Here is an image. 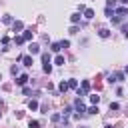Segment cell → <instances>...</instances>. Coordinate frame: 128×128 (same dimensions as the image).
<instances>
[{"mask_svg": "<svg viewBox=\"0 0 128 128\" xmlns=\"http://www.w3.org/2000/svg\"><path fill=\"white\" fill-rule=\"evenodd\" d=\"M12 28H14V32H18V30H22V28H24V24H22L20 20H16V22H12Z\"/></svg>", "mask_w": 128, "mask_h": 128, "instance_id": "obj_5", "label": "cell"}, {"mask_svg": "<svg viewBox=\"0 0 128 128\" xmlns=\"http://www.w3.org/2000/svg\"><path fill=\"white\" fill-rule=\"evenodd\" d=\"M22 38H24V42H26V40H32V30H24Z\"/></svg>", "mask_w": 128, "mask_h": 128, "instance_id": "obj_10", "label": "cell"}, {"mask_svg": "<svg viewBox=\"0 0 128 128\" xmlns=\"http://www.w3.org/2000/svg\"><path fill=\"white\" fill-rule=\"evenodd\" d=\"M98 34H100V38H108V36H110V30H108V28H100Z\"/></svg>", "mask_w": 128, "mask_h": 128, "instance_id": "obj_6", "label": "cell"}, {"mask_svg": "<svg viewBox=\"0 0 128 128\" xmlns=\"http://www.w3.org/2000/svg\"><path fill=\"white\" fill-rule=\"evenodd\" d=\"M68 88H76V90H78V80H74V78L68 80Z\"/></svg>", "mask_w": 128, "mask_h": 128, "instance_id": "obj_13", "label": "cell"}, {"mask_svg": "<svg viewBox=\"0 0 128 128\" xmlns=\"http://www.w3.org/2000/svg\"><path fill=\"white\" fill-rule=\"evenodd\" d=\"M50 48H52V50H54V52H58V50H60V48H62V46H60V42H54V44H52V46H50Z\"/></svg>", "mask_w": 128, "mask_h": 128, "instance_id": "obj_20", "label": "cell"}, {"mask_svg": "<svg viewBox=\"0 0 128 128\" xmlns=\"http://www.w3.org/2000/svg\"><path fill=\"white\" fill-rule=\"evenodd\" d=\"M54 64H58V66H64V56H62V54H58V56L54 58Z\"/></svg>", "mask_w": 128, "mask_h": 128, "instance_id": "obj_9", "label": "cell"}, {"mask_svg": "<svg viewBox=\"0 0 128 128\" xmlns=\"http://www.w3.org/2000/svg\"><path fill=\"white\" fill-rule=\"evenodd\" d=\"M120 2H122V4H128V0H120Z\"/></svg>", "mask_w": 128, "mask_h": 128, "instance_id": "obj_27", "label": "cell"}, {"mask_svg": "<svg viewBox=\"0 0 128 128\" xmlns=\"http://www.w3.org/2000/svg\"><path fill=\"white\" fill-rule=\"evenodd\" d=\"M22 62L24 66H32V56H22Z\"/></svg>", "mask_w": 128, "mask_h": 128, "instance_id": "obj_11", "label": "cell"}, {"mask_svg": "<svg viewBox=\"0 0 128 128\" xmlns=\"http://www.w3.org/2000/svg\"><path fill=\"white\" fill-rule=\"evenodd\" d=\"M120 106H118V102H110V110H118Z\"/></svg>", "mask_w": 128, "mask_h": 128, "instance_id": "obj_23", "label": "cell"}, {"mask_svg": "<svg viewBox=\"0 0 128 128\" xmlns=\"http://www.w3.org/2000/svg\"><path fill=\"white\" fill-rule=\"evenodd\" d=\"M62 118V114H52V122H58Z\"/></svg>", "mask_w": 128, "mask_h": 128, "instance_id": "obj_24", "label": "cell"}, {"mask_svg": "<svg viewBox=\"0 0 128 128\" xmlns=\"http://www.w3.org/2000/svg\"><path fill=\"white\" fill-rule=\"evenodd\" d=\"M106 4H108V8H114L116 6V0H106Z\"/></svg>", "mask_w": 128, "mask_h": 128, "instance_id": "obj_25", "label": "cell"}, {"mask_svg": "<svg viewBox=\"0 0 128 128\" xmlns=\"http://www.w3.org/2000/svg\"><path fill=\"white\" fill-rule=\"evenodd\" d=\"M28 126H30V128H40V122H36V120H30V122H28Z\"/></svg>", "mask_w": 128, "mask_h": 128, "instance_id": "obj_18", "label": "cell"}, {"mask_svg": "<svg viewBox=\"0 0 128 128\" xmlns=\"http://www.w3.org/2000/svg\"><path fill=\"white\" fill-rule=\"evenodd\" d=\"M86 112H88V114H96V112H98V108H96V106H90Z\"/></svg>", "mask_w": 128, "mask_h": 128, "instance_id": "obj_22", "label": "cell"}, {"mask_svg": "<svg viewBox=\"0 0 128 128\" xmlns=\"http://www.w3.org/2000/svg\"><path fill=\"white\" fill-rule=\"evenodd\" d=\"M26 82H28V76H26V74H20V76H18V80H16V84H18V86H24Z\"/></svg>", "mask_w": 128, "mask_h": 128, "instance_id": "obj_4", "label": "cell"}, {"mask_svg": "<svg viewBox=\"0 0 128 128\" xmlns=\"http://www.w3.org/2000/svg\"><path fill=\"white\" fill-rule=\"evenodd\" d=\"M90 102H92V104H98V102H100V96H98V94H92V96H90Z\"/></svg>", "mask_w": 128, "mask_h": 128, "instance_id": "obj_16", "label": "cell"}, {"mask_svg": "<svg viewBox=\"0 0 128 128\" xmlns=\"http://www.w3.org/2000/svg\"><path fill=\"white\" fill-rule=\"evenodd\" d=\"M14 42H16V44H24V38H22V36H14Z\"/></svg>", "mask_w": 128, "mask_h": 128, "instance_id": "obj_21", "label": "cell"}, {"mask_svg": "<svg viewBox=\"0 0 128 128\" xmlns=\"http://www.w3.org/2000/svg\"><path fill=\"white\" fill-rule=\"evenodd\" d=\"M28 108H30V110H36V108H38V102H36V100H30V102H28Z\"/></svg>", "mask_w": 128, "mask_h": 128, "instance_id": "obj_17", "label": "cell"}, {"mask_svg": "<svg viewBox=\"0 0 128 128\" xmlns=\"http://www.w3.org/2000/svg\"><path fill=\"white\" fill-rule=\"evenodd\" d=\"M84 18H88V20L94 18V10H92V8H86V10H84Z\"/></svg>", "mask_w": 128, "mask_h": 128, "instance_id": "obj_8", "label": "cell"}, {"mask_svg": "<svg viewBox=\"0 0 128 128\" xmlns=\"http://www.w3.org/2000/svg\"><path fill=\"white\" fill-rule=\"evenodd\" d=\"M2 22H4V24H12L14 20H12V16H4V18H2Z\"/></svg>", "mask_w": 128, "mask_h": 128, "instance_id": "obj_19", "label": "cell"}, {"mask_svg": "<svg viewBox=\"0 0 128 128\" xmlns=\"http://www.w3.org/2000/svg\"><path fill=\"white\" fill-rule=\"evenodd\" d=\"M28 50H30V54H38V52H40V46H38V44H30Z\"/></svg>", "mask_w": 128, "mask_h": 128, "instance_id": "obj_7", "label": "cell"}, {"mask_svg": "<svg viewBox=\"0 0 128 128\" xmlns=\"http://www.w3.org/2000/svg\"><path fill=\"white\" fill-rule=\"evenodd\" d=\"M70 20H72L74 24H78V22H80V14H78V12H76V14H72V16H70Z\"/></svg>", "mask_w": 128, "mask_h": 128, "instance_id": "obj_14", "label": "cell"}, {"mask_svg": "<svg viewBox=\"0 0 128 128\" xmlns=\"http://www.w3.org/2000/svg\"><path fill=\"white\" fill-rule=\"evenodd\" d=\"M74 108H76V112H78V114H82V112H86V108H84V102H82L80 98H78V100L74 102Z\"/></svg>", "mask_w": 128, "mask_h": 128, "instance_id": "obj_2", "label": "cell"}, {"mask_svg": "<svg viewBox=\"0 0 128 128\" xmlns=\"http://www.w3.org/2000/svg\"><path fill=\"white\" fill-rule=\"evenodd\" d=\"M60 46H62V48H68V46H70V42H68V40H62V42H60Z\"/></svg>", "mask_w": 128, "mask_h": 128, "instance_id": "obj_26", "label": "cell"}, {"mask_svg": "<svg viewBox=\"0 0 128 128\" xmlns=\"http://www.w3.org/2000/svg\"><path fill=\"white\" fill-rule=\"evenodd\" d=\"M58 90H60V92H66V90H68V82H60Z\"/></svg>", "mask_w": 128, "mask_h": 128, "instance_id": "obj_15", "label": "cell"}, {"mask_svg": "<svg viewBox=\"0 0 128 128\" xmlns=\"http://www.w3.org/2000/svg\"><path fill=\"white\" fill-rule=\"evenodd\" d=\"M106 128H112V126H106Z\"/></svg>", "mask_w": 128, "mask_h": 128, "instance_id": "obj_28", "label": "cell"}, {"mask_svg": "<svg viewBox=\"0 0 128 128\" xmlns=\"http://www.w3.org/2000/svg\"><path fill=\"white\" fill-rule=\"evenodd\" d=\"M88 90H90V82H88V80H84V82H82V88H78V96H84Z\"/></svg>", "mask_w": 128, "mask_h": 128, "instance_id": "obj_1", "label": "cell"}, {"mask_svg": "<svg viewBox=\"0 0 128 128\" xmlns=\"http://www.w3.org/2000/svg\"><path fill=\"white\" fill-rule=\"evenodd\" d=\"M42 62H44V64H52V60H50V54H46V52H44V54H42Z\"/></svg>", "mask_w": 128, "mask_h": 128, "instance_id": "obj_12", "label": "cell"}, {"mask_svg": "<svg viewBox=\"0 0 128 128\" xmlns=\"http://www.w3.org/2000/svg\"><path fill=\"white\" fill-rule=\"evenodd\" d=\"M116 16H118V18L128 16V8H124V6H122V8H116Z\"/></svg>", "mask_w": 128, "mask_h": 128, "instance_id": "obj_3", "label": "cell"}]
</instances>
